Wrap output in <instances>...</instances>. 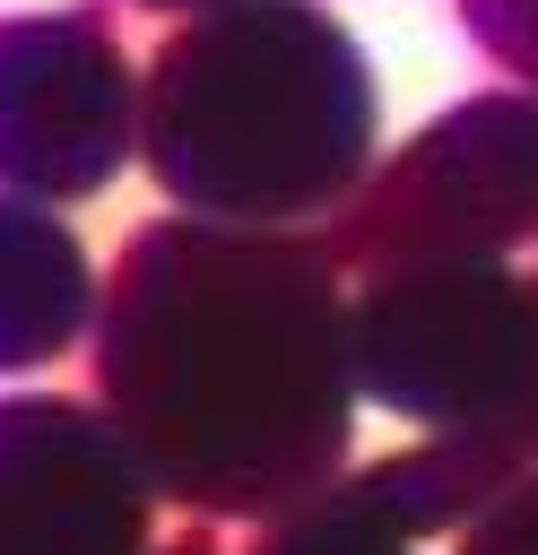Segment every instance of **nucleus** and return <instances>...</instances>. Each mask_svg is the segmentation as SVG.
<instances>
[{
  "label": "nucleus",
  "mask_w": 538,
  "mask_h": 555,
  "mask_svg": "<svg viewBox=\"0 0 538 555\" xmlns=\"http://www.w3.org/2000/svg\"><path fill=\"white\" fill-rule=\"evenodd\" d=\"M113 390L148 434V468L208 503H260L304 486L338 442L330 304L295 251H226L148 234L130 260V330Z\"/></svg>",
  "instance_id": "obj_1"
},
{
  "label": "nucleus",
  "mask_w": 538,
  "mask_h": 555,
  "mask_svg": "<svg viewBox=\"0 0 538 555\" xmlns=\"http://www.w3.org/2000/svg\"><path fill=\"white\" fill-rule=\"evenodd\" d=\"M373 130V95L321 17L269 9L191 35L156 78V165L200 208H304Z\"/></svg>",
  "instance_id": "obj_2"
},
{
  "label": "nucleus",
  "mask_w": 538,
  "mask_h": 555,
  "mask_svg": "<svg viewBox=\"0 0 538 555\" xmlns=\"http://www.w3.org/2000/svg\"><path fill=\"white\" fill-rule=\"evenodd\" d=\"M139 486L61 399L0 408V555H130Z\"/></svg>",
  "instance_id": "obj_3"
},
{
  "label": "nucleus",
  "mask_w": 538,
  "mask_h": 555,
  "mask_svg": "<svg viewBox=\"0 0 538 555\" xmlns=\"http://www.w3.org/2000/svg\"><path fill=\"white\" fill-rule=\"evenodd\" d=\"M121 156V69L95 26H0V173L78 191Z\"/></svg>",
  "instance_id": "obj_4"
},
{
  "label": "nucleus",
  "mask_w": 538,
  "mask_h": 555,
  "mask_svg": "<svg viewBox=\"0 0 538 555\" xmlns=\"http://www.w3.org/2000/svg\"><path fill=\"white\" fill-rule=\"evenodd\" d=\"M87 286H78V251L43 225L0 208V364H35L69 338Z\"/></svg>",
  "instance_id": "obj_5"
},
{
  "label": "nucleus",
  "mask_w": 538,
  "mask_h": 555,
  "mask_svg": "<svg viewBox=\"0 0 538 555\" xmlns=\"http://www.w3.org/2000/svg\"><path fill=\"white\" fill-rule=\"evenodd\" d=\"M269 555H399L373 520H347V512H330V520H304V529H286V538H269Z\"/></svg>",
  "instance_id": "obj_6"
},
{
  "label": "nucleus",
  "mask_w": 538,
  "mask_h": 555,
  "mask_svg": "<svg viewBox=\"0 0 538 555\" xmlns=\"http://www.w3.org/2000/svg\"><path fill=\"white\" fill-rule=\"evenodd\" d=\"M469 555H538V486H529V494H512V503L469 538Z\"/></svg>",
  "instance_id": "obj_7"
}]
</instances>
